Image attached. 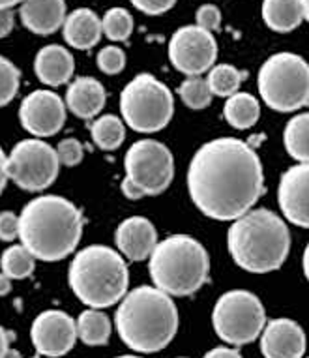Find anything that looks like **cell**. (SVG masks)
Instances as JSON below:
<instances>
[{
    "label": "cell",
    "instance_id": "1",
    "mask_svg": "<svg viewBox=\"0 0 309 358\" xmlns=\"http://www.w3.org/2000/svg\"><path fill=\"white\" fill-rule=\"evenodd\" d=\"M187 192L204 216L233 222L264 194L263 164L255 148L234 137L199 148L187 167Z\"/></svg>",
    "mask_w": 309,
    "mask_h": 358
},
{
    "label": "cell",
    "instance_id": "2",
    "mask_svg": "<svg viewBox=\"0 0 309 358\" xmlns=\"http://www.w3.org/2000/svg\"><path fill=\"white\" fill-rule=\"evenodd\" d=\"M85 217L62 195H40L19 214V241L34 259L62 261L76 252Z\"/></svg>",
    "mask_w": 309,
    "mask_h": 358
},
{
    "label": "cell",
    "instance_id": "3",
    "mask_svg": "<svg viewBox=\"0 0 309 358\" xmlns=\"http://www.w3.org/2000/svg\"><path fill=\"white\" fill-rule=\"evenodd\" d=\"M115 324L131 351L158 352L175 340L178 310L173 296L154 285H141L124 294Z\"/></svg>",
    "mask_w": 309,
    "mask_h": 358
},
{
    "label": "cell",
    "instance_id": "4",
    "mask_svg": "<svg viewBox=\"0 0 309 358\" xmlns=\"http://www.w3.org/2000/svg\"><path fill=\"white\" fill-rule=\"evenodd\" d=\"M227 248L240 268L266 274L281 268L291 252V233L285 220L268 208H251L233 220Z\"/></svg>",
    "mask_w": 309,
    "mask_h": 358
},
{
    "label": "cell",
    "instance_id": "5",
    "mask_svg": "<svg viewBox=\"0 0 309 358\" xmlns=\"http://www.w3.org/2000/svg\"><path fill=\"white\" fill-rule=\"evenodd\" d=\"M68 282L77 299L94 310L115 306L128 293V264L109 246H87L76 253Z\"/></svg>",
    "mask_w": 309,
    "mask_h": 358
},
{
    "label": "cell",
    "instance_id": "6",
    "mask_svg": "<svg viewBox=\"0 0 309 358\" xmlns=\"http://www.w3.org/2000/svg\"><path fill=\"white\" fill-rule=\"evenodd\" d=\"M148 259L154 287L169 296H189L208 282L210 255L193 236H167L156 244Z\"/></svg>",
    "mask_w": 309,
    "mask_h": 358
},
{
    "label": "cell",
    "instance_id": "7",
    "mask_svg": "<svg viewBox=\"0 0 309 358\" xmlns=\"http://www.w3.org/2000/svg\"><path fill=\"white\" fill-rule=\"evenodd\" d=\"M259 94L270 109L292 113L309 103V66L294 53L272 55L259 70Z\"/></svg>",
    "mask_w": 309,
    "mask_h": 358
},
{
    "label": "cell",
    "instance_id": "8",
    "mask_svg": "<svg viewBox=\"0 0 309 358\" xmlns=\"http://www.w3.org/2000/svg\"><path fill=\"white\" fill-rule=\"evenodd\" d=\"M126 176L122 194L128 199H143L164 194L175 176V158L164 143L141 139L134 143L124 156Z\"/></svg>",
    "mask_w": 309,
    "mask_h": 358
},
{
    "label": "cell",
    "instance_id": "9",
    "mask_svg": "<svg viewBox=\"0 0 309 358\" xmlns=\"http://www.w3.org/2000/svg\"><path fill=\"white\" fill-rule=\"evenodd\" d=\"M124 122L139 134H156L171 122L175 98L169 87L152 73H139L124 87L120 94Z\"/></svg>",
    "mask_w": 309,
    "mask_h": 358
},
{
    "label": "cell",
    "instance_id": "10",
    "mask_svg": "<svg viewBox=\"0 0 309 358\" xmlns=\"http://www.w3.org/2000/svg\"><path fill=\"white\" fill-rule=\"evenodd\" d=\"M212 324L217 338L229 345H247L263 332L266 311L257 294L234 289L217 299L212 311Z\"/></svg>",
    "mask_w": 309,
    "mask_h": 358
},
{
    "label": "cell",
    "instance_id": "11",
    "mask_svg": "<svg viewBox=\"0 0 309 358\" xmlns=\"http://www.w3.org/2000/svg\"><path fill=\"white\" fill-rule=\"evenodd\" d=\"M8 178L27 192H43L57 180L60 171L57 150L43 139H23L8 156Z\"/></svg>",
    "mask_w": 309,
    "mask_h": 358
},
{
    "label": "cell",
    "instance_id": "12",
    "mask_svg": "<svg viewBox=\"0 0 309 358\" xmlns=\"http://www.w3.org/2000/svg\"><path fill=\"white\" fill-rule=\"evenodd\" d=\"M169 59L171 64L184 76H201L216 64V38L208 30L199 29L197 24L182 27L171 36Z\"/></svg>",
    "mask_w": 309,
    "mask_h": 358
},
{
    "label": "cell",
    "instance_id": "13",
    "mask_svg": "<svg viewBox=\"0 0 309 358\" xmlns=\"http://www.w3.org/2000/svg\"><path fill=\"white\" fill-rule=\"evenodd\" d=\"M19 120L30 136H57L66 122V103L53 90H34L19 107Z\"/></svg>",
    "mask_w": 309,
    "mask_h": 358
},
{
    "label": "cell",
    "instance_id": "14",
    "mask_svg": "<svg viewBox=\"0 0 309 358\" xmlns=\"http://www.w3.org/2000/svg\"><path fill=\"white\" fill-rule=\"evenodd\" d=\"M30 338L40 357H64L76 345V321L62 310L41 311L32 323Z\"/></svg>",
    "mask_w": 309,
    "mask_h": 358
},
{
    "label": "cell",
    "instance_id": "15",
    "mask_svg": "<svg viewBox=\"0 0 309 358\" xmlns=\"http://www.w3.org/2000/svg\"><path fill=\"white\" fill-rule=\"evenodd\" d=\"M278 203L287 222L296 227H309V167L292 165L283 173L278 188Z\"/></svg>",
    "mask_w": 309,
    "mask_h": 358
},
{
    "label": "cell",
    "instance_id": "16",
    "mask_svg": "<svg viewBox=\"0 0 309 358\" xmlns=\"http://www.w3.org/2000/svg\"><path fill=\"white\" fill-rule=\"evenodd\" d=\"M259 338L264 358H303L306 355V334L292 319H272Z\"/></svg>",
    "mask_w": 309,
    "mask_h": 358
},
{
    "label": "cell",
    "instance_id": "17",
    "mask_svg": "<svg viewBox=\"0 0 309 358\" xmlns=\"http://www.w3.org/2000/svg\"><path fill=\"white\" fill-rule=\"evenodd\" d=\"M115 241L120 255L129 261H145L158 244V231L143 216L126 217L117 227Z\"/></svg>",
    "mask_w": 309,
    "mask_h": 358
},
{
    "label": "cell",
    "instance_id": "18",
    "mask_svg": "<svg viewBox=\"0 0 309 358\" xmlns=\"http://www.w3.org/2000/svg\"><path fill=\"white\" fill-rule=\"evenodd\" d=\"M19 17L23 27L32 34L49 36L64 24V0H23L19 8Z\"/></svg>",
    "mask_w": 309,
    "mask_h": 358
},
{
    "label": "cell",
    "instance_id": "19",
    "mask_svg": "<svg viewBox=\"0 0 309 358\" xmlns=\"http://www.w3.org/2000/svg\"><path fill=\"white\" fill-rule=\"evenodd\" d=\"M106 101V88L94 77H77L66 90V107L82 120L98 117Z\"/></svg>",
    "mask_w": 309,
    "mask_h": 358
},
{
    "label": "cell",
    "instance_id": "20",
    "mask_svg": "<svg viewBox=\"0 0 309 358\" xmlns=\"http://www.w3.org/2000/svg\"><path fill=\"white\" fill-rule=\"evenodd\" d=\"M34 71L47 87H60L70 81L76 71V60L64 45H45L34 59Z\"/></svg>",
    "mask_w": 309,
    "mask_h": 358
},
{
    "label": "cell",
    "instance_id": "21",
    "mask_svg": "<svg viewBox=\"0 0 309 358\" xmlns=\"http://www.w3.org/2000/svg\"><path fill=\"white\" fill-rule=\"evenodd\" d=\"M62 30H64L66 43L79 51H87L98 45L103 34L101 19L88 8H79L70 15H66Z\"/></svg>",
    "mask_w": 309,
    "mask_h": 358
},
{
    "label": "cell",
    "instance_id": "22",
    "mask_svg": "<svg viewBox=\"0 0 309 358\" xmlns=\"http://www.w3.org/2000/svg\"><path fill=\"white\" fill-rule=\"evenodd\" d=\"M263 21L274 32H292L309 17V0H264Z\"/></svg>",
    "mask_w": 309,
    "mask_h": 358
},
{
    "label": "cell",
    "instance_id": "23",
    "mask_svg": "<svg viewBox=\"0 0 309 358\" xmlns=\"http://www.w3.org/2000/svg\"><path fill=\"white\" fill-rule=\"evenodd\" d=\"M77 338L90 347L107 345L111 338V321L101 310L88 308L76 321Z\"/></svg>",
    "mask_w": 309,
    "mask_h": 358
},
{
    "label": "cell",
    "instance_id": "24",
    "mask_svg": "<svg viewBox=\"0 0 309 358\" xmlns=\"http://www.w3.org/2000/svg\"><path fill=\"white\" fill-rule=\"evenodd\" d=\"M223 115L233 128L250 129L255 126L261 117V106L255 96L247 94V92H236L227 98V103L223 107Z\"/></svg>",
    "mask_w": 309,
    "mask_h": 358
},
{
    "label": "cell",
    "instance_id": "25",
    "mask_svg": "<svg viewBox=\"0 0 309 358\" xmlns=\"http://www.w3.org/2000/svg\"><path fill=\"white\" fill-rule=\"evenodd\" d=\"M283 145L292 159L298 164L309 162V115L302 113L292 117L283 131Z\"/></svg>",
    "mask_w": 309,
    "mask_h": 358
},
{
    "label": "cell",
    "instance_id": "26",
    "mask_svg": "<svg viewBox=\"0 0 309 358\" xmlns=\"http://www.w3.org/2000/svg\"><path fill=\"white\" fill-rule=\"evenodd\" d=\"M90 136H92L96 147L113 152V150L120 148L126 139V128H124L122 120L115 115H101V117H96L90 126Z\"/></svg>",
    "mask_w": 309,
    "mask_h": 358
},
{
    "label": "cell",
    "instance_id": "27",
    "mask_svg": "<svg viewBox=\"0 0 309 358\" xmlns=\"http://www.w3.org/2000/svg\"><path fill=\"white\" fill-rule=\"evenodd\" d=\"M244 73L236 70L231 64H217L212 66L210 73L206 77L208 88H210L212 96H220V98H229V96L236 94L240 90V85L244 81Z\"/></svg>",
    "mask_w": 309,
    "mask_h": 358
},
{
    "label": "cell",
    "instance_id": "28",
    "mask_svg": "<svg viewBox=\"0 0 309 358\" xmlns=\"http://www.w3.org/2000/svg\"><path fill=\"white\" fill-rule=\"evenodd\" d=\"M0 266L10 280H24V278L32 276L36 268V259L30 255V252L23 244H13L2 253Z\"/></svg>",
    "mask_w": 309,
    "mask_h": 358
},
{
    "label": "cell",
    "instance_id": "29",
    "mask_svg": "<svg viewBox=\"0 0 309 358\" xmlns=\"http://www.w3.org/2000/svg\"><path fill=\"white\" fill-rule=\"evenodd\" d=\"M101 32L111 41H126L134 32V19L126 8H111L101 19Z\"/></svg>",
    "mask_w": 309,
    "mask_h": 358
},
{
    "label": "cell",
    "instance_id": "30",
    "mask_svg": "<svg viewBox=\"0 0 309 358\" xmlns=\"http://www.w3.org/2000/svg\"><path fill=\"white\" fill-rule=\"evenodd\" d=\"M178 96L184 101V106L189 107V109H206L212 103L208 83L201 76L187 77L186 81L178 87Z\"/></svg>",
    "mask_w": 309,
    "mask_h": 358
},
{
    "label": "cell",
    "instance_id": "31",
    "mask_svg": "<svg viewBox=\"0 0 309 358\" xmlns=\"http://www.w3.org/2000/svg\"><path fill=\"white\" fill-rule=\"evenodd\" d=\"M21 71L12 60L0 57V107H6L17 96Z\"/></svg>",
    "mask_w": 309,
    "mask_h": 358
},
{
    "label": "cell",
    "instance_id": "32",
    "mask_svg": "<svg viewBox=\"0 0 309 358\" xmlns=\"http://www.w3.org/2000/svg\"><path fill=\"white\" fill-rule=\"evenodd\" d=\"M96 64L107 76H117L126 68V55L117 45H107L96 57Z\"/></svg>",
    "mask_w": 309,
    "mask_h": 358
},
{
    "label": "cell",
    "instance_id": "33",
    "mask_svg": "<svg viewBox=\"0 0 309 358\" xmlns=\"http://www.w3.org/2000/svg\"><path fill=\"white\" fill-rule=\"evenodd\" d=\"M55 150H57L59 164L66 165V167H76V165L81 164L82 156H85V147H82L81 141L76 139V137H66V139H62Z\"/></svg>",
    "mask_w": 309,
    "mask_h": 358
},
{
    "label": "cell",
    "instance_id": "34",
    "mask_svg": "<svg viewBox=\"0 0 309 358\" xmlns=\"http://www.w3.org/2000/svg\"><path fill=\"white\" fill-rule=\"evenodd\" d=\"M195 19H197L199 29L208 30V32L222 27V12L214 4H203L195 13Z\"/></svg>",
    "mask_w": 309,
    "mask_h": 358
},
{
    "label": "cell",
    "instance_id": "35",
    "mask_svg": "<svg viewBox=\"0 0 309 358\" xmlns=\"http://www.w3.org/2000/svg\"><path fill=\"white\" fill-rule=\"evenodd\" d=\"M19 238V216L13 212H0V241L12 242Z\"/></svg>",
    "mask_w": 309,
    "mask_h": 358
},
{
    "label": "cell",
    "instance_id": "36",
    "mask_svg": "<svg viewBox=\"0 0 309 358\" xmlns=\"http://www.w3.org/2000/svg\"><path fill=\"white\" fill-rule=\"evenodd\" d=\"M129 2L146 15H161L176 4V0H129Z\"/></svg>",
    "mask_w": 309,
    "mask_h": 358
},
{
    "label": "cell",
    "instance_id": "37",
    "mask_svg": "<svg viewBox=\"0 0 309 358\" xmlns=\"http://www.w3.org/2000/svg\"><path fill=\"white\" fill-rule=\"evenodd\" d=\"M13 24H15V19H13L12 10H0V38H6L8 34H12Z\"/></svg>",
    "mask_w": 309,
    "mask_h": 358
},
{
    "label": "cell",
    "instance_id": "38",
    "mask_svg": "<svg viewBox=\"0 0 309 358\" xmlns=\"http://www.w3.org/2000/svg\"><path fill=\"white\" fill-rule=\"evenodd\" d=\"M203 358H244L240 355L236 349L233 347H216V349H212L204 355Z\"/></svg>",
    "mask_w": 309,
    "mask_h": 358
},
{
    "label": "cell",
    "instance_id": "39",
    "mask_svg": "<svg viewBox=\"0 0 309 358\" xmlns=\"http://www.w3.org/2000/svg\"><path fill=\"white\" fill-rule=\"evenodd\" d=\"M8 156L4 154V150H2V147H0V194L4 192V188H6V182L10 180L8 178Z\"/></svg>",
    "mask_w": 309,
    "mask_h": 358
},
{
    "label": "cell",
    "instance_id": "40",
    "mask_svg": "<svg viewBox=\"0 0 309 358\" xmlns=\"http://www.w3.org/2000/svg\"><path fill=\"white\" fill-rule=\"evenodd\" d=\"M13 336L8 332V330H4L2 327H0V358H2V355H4V351H6L8 347H10V340H12Z\"/></svg>",
    "mask_w": 309,
    "mask_h": 358
},
{
    "label": "cell",
    "instance_id": "41",
    "mask_svg": "<svg viewBox=\"0 0 309 358\" xmlns=\"http://www.w3.org/2000/svg\"><path fill=\"white\" fill-rule=\"evenodd\" d=\"M10 291H12V280L4 272H0V296H6Z\"/></svg>",
    "mask_w": 309,
    "mask_h": 358
},
{
    "label": "cell",
    "instance_id": "42",
    "mask_svg": "<svg viewBox=\"0 0 309 358\" xmlns=\"http://www.w3.org/2000/svg\"><path fill=\"white\" fill-rule=\"evenodd\" d=\"M23 0H0V10H12L13 6H17V4H21Z\"/></svg>",
    "mask_w": 309,
    "mask_h": 358
},
{
    "label": "cell",
    "instance_id": "43",
    "mask_svg": "<svg viewBox=\"0 0 309 358\" xmlns=\"http://www.w3.org/2000/svg\"><path fill=\"white\" fill-rule=\"evenodd\" d=\"M2 358H21V352L17 349H13V347H8L4 355H2Z\"/></svg>",
    "mask_w": 309,
    "mask_h": 358
},
{
    "label": "cell",
    "instance_id": "44",
    "mask_svg": "<svg viewBox=\"0 0 309 358\" xmlns=\"http://www.w3.org/2000/svg\"><path fill=\"white\" fill-rule=\"evenodd\" d=\"M308 257H309V252H308V248H306V252H303V274H306V278H308V274H309Z\"/></svg>",
    "mask_w": 309,
    "mask_h": 358
},
{
    "label": "cell",
    "instance_id": "45",
    "mask_svg": "<svg viewBox=\"0 0 309 358\" xmlns=\"http://www.w3.org/2000/svg\"><path fill=\"white\" fill-rule=\"evenodd\" d=\"M117 358H143V357H135V355H122V357H117Z\"/></svg>",
    "mask_w": 309,
    "mask_h": 358
},
{
    "label": "cell",
    "instance_id": "46",
    "mask_svg": "<svg viewBox=\"0 0 309 358\" xmlns=\"http://www.w3.org/2000/svg\"><path fill=\"white\" fill-rule=\"evenodd\" d=\"M32 358H41V357H40V355H38V357H32Z\"/></svg>",
    "mask_w": 309,
    "mask_h": 358
},
{
    "label": "cell",
    "instance_id": "47",
    "mask_svg": "<svg viewBox=\"0 0 309 358\" xmlns=\"http://www.w3.org/2000/svg\"><path fill=\"white\" fill-rule=\"evenodd\" d=\"M180 358H186V357H180Z\"/></svg>",
    "mask_w": 309,
    "mask_h": 358
}]
</instances>
